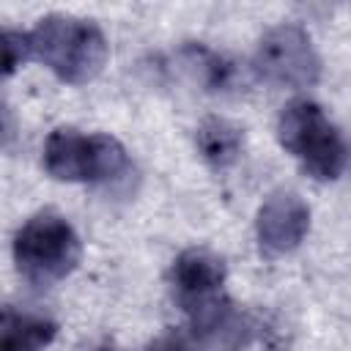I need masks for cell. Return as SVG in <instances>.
Listing matches in <instances>:
<instances>
[{"mask_svg":"<svg viewBox=\"0 0 351 351\" xmlns=\"http://www.w3.org/2000/svg\"><path fill=\"white\" fill-rule=\"evenodd\" d=\"M33 58H38L58 80L82 85L107 63V38L101 27L82 16L49 14L30 30Z\"/></svg>","mask_w":351,"mask_h":351,"instance_id":"obj_1","label":"cell"},{"mask_svg":"<svg viewBox=\"0 0 351 351\" xmlns=\"http://www.w3.org/2000/svg\"><path fill=\"white\" fill-rule=\"evenodd\" d=\"M277 140L315 181L340 178L351 159L343 132L310 99H293L282 107L277 118Z\"/></svg>","mask_w":351,"mask_h":351,"instance_id":"obj_2","label":"cell"},{"mask_svg":"<svg viewBox=\"0 0 351 351\" xmlns=\"http://www.w3.org/2000/svg\"><path fill=\"white\" fill-rule=\"evenodd\" d=\"M82 255V244L71 222L58 211L33 214L14 236V261L19 274L33 285H52L69 277Z\"/></svg>","mask_w":351,"mask_h":351,"instance_id":"obj_3","label":"cell"},{"mask_svg":"<svg viewBox=\"0 0 351 351\" xmlns=\"http://www.w3.org/2000/svg\"><path fill=\"white\" fill-rule=\"evenodd\" d=\"M44 170L58 181L112 184L132 170L126 148L101 132L55 129L44 143Z\"/></svg>","mask_w":351,"mask_h":351,"instance_id":"obj_4","label":"cell"},{"mask_svg":"<svg viewBox=\"0 0 351 351\" xmlns=\"http://www.w3.org/2000/svg\"><path fill=\"white\" fill-rule=\"evenodd\" d=\"M255 71L280 88H310L321 77V58L310 36L296 25L271 27L255 49Z\"/></svg>","mask_w":351,"mask_h":351,"instance_id":"obj_5","label":"cell"},{"mask_svg":"<svg viewBox=\"0 0 351 351\" xmlns=\"http://www.w3.org/2000/svg\"><path fill=\"white\" fill-rule=\"evenodd\" d=\"M170 285L178 307L189 315L192 324L206 318L211 310L228 302L225 285V263L208 250H184L170 269Z\"/></svg>","mask_w":351,"mask_h":351,"instance_id":"obj_6","label":"cell"},{"mask_svg":"<svg viewBox=\"0 0 351 351\" xmlns=\"http://www.w3.org/2000/svg\"><path fill=\"white\" fill-rule=\"evenodd\" d=\"M310 230V206L288 189L269 195L255 219L258 244L266 255H285L293 252Z\"/></svg>","mask_w":351,"mask_h":351,"instance_id":"obj_7","label":"cell"},{"mask_svg":"<svg viewBox=\"0 0 351 351\" xmlns=\"http://www.w3.org/2000/svg\"><path fill=\"white\" fill-rule=\"evenodd\" d=\"M55 321L5 307L0 321V351H44L55 340Z\"/></svg>","mask_w":351,"mask_h":351,"instance_id":"obj_8","label":"cell"},{"mask_svg":"<svg viewBox=\"0 0 351 351\" xmlns=\"http://www.w3.org/2000/svg\"><path fill=\"white\" fill-rule=\"evenodd\" d=\"M195 143H197V151L200 156L222 170L228 165H233L244 148V129L228 118H206L200 126H197V134H195Z\"/></svg>","mask_w":351,"mask_h":351,"instance_id":"obj_9","label":"cell"},{"mask_svg":"<svg viewBox=\"0 0 351 351\" xmlns=\"http://www.w3.org/2000/svg\"><path fill=\"white\" fill-rule=\"evenodd\" d=\"M184 58V66L192 71V77L206 85L208 90H217V88H225L228 80H230V66L211 49L206 47H186L181 52Z\"/></svg>","mask_w":351,"mask_h":351,"instance_id":"obj_10","label":"cell"},{"mask_svg":"<svg viewBox=\"0 0 351 351\" xmlns=\"http://www.w3.org/2000/svg\"><path fill=\"white\" fill-rule=\"evenodd\" d=\"M27 58H33L30 33L5 27V30H3V74L11 77Z\"/></svg>","mask_w":351,"mask_h":351,"instance_id":"obj_11","label":"cell"},{"mask_svg":"<svg viewBox=\"0 0 351 351\" xmlns=\"http://www.w3.org/2000/svg\"><path fill=\"white\" fill-rule=\"evenodd\" d=\"M148 351H189L178 337H162V340H156Z\"/></svg>","mask_w":351,"mask_h":351,"instance_id":"obj_12","label":"cell"},{"mask_svg":"<svg viewBox=\"0 0 351 351\" xmlns=\"http://www.w3.org/2000/svg\"><path fill=\"white\" fill-rule=\"evenodd\" d=\"M90 351H115V348H110V346H99V348H90Z\"/></svg>","mask_w":351,"mask_h":351,"instance_id":"obj_13","label":"cell"}]
</instances>
